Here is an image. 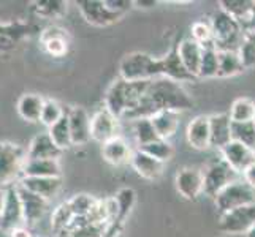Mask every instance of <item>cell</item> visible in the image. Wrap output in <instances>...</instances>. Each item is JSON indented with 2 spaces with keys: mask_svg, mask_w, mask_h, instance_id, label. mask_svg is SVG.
Returning a JSON list of instances; mask_svg holds the SVG:
<instances>
[{
  "mask_svg": "<svg viewBox=\"0 0 255 237\" xmlns=\"http://www.w3.org/2000/svg\"><path fill=\"white\" fill-rule=\"evenodd\" d=\"M193 98L182 84L168 78H157L149 82L143 101L126 120L133 122L136 119L151 117L159 111H187L193 108Z\"/></svg>",
  "mask_w": 255,
  "mask_h": 237,
  "instance_id": "cell-1",
  "label": "cell"
},
{
  "mask_svg": "<svg viewBox=\"0 0 255 237\" xmlns=\"http://www.w3.org/2000/svg\"><path fill=\"white\" fill-rule=\"evenodd\" d=\"M151 81H136L130 82L126 79L118 78L107 90L105 95V104L114 117L119 120H126L131 112H133L139 103L143 101L147 85Z\"/></svg>",
  "mask_w": 255,
  "mask_h": 237,
  "instance_id": "cell-2",
  "label": "cell"
},
{
  "mask_svg": "<svg viewBox=\"0 0 255 237\" xmlns=\"http://www.w3.org/2000/svg\"><path fill=\"white\" fill-rule=\"evenodd\" d=\"M119 78L130 82L152 81L162 78L160 57H154L147 52H130L122 57L119 64Z\"/></svg>",
  "mask_w": 255,
  "mask_h": 237,
  "instance_id": "cell-3",
  "label": "cell"
},
{
  "mask_svg": "<svg viewBox=\"0 0 255 237\" xmlns=\"http://www.w3.org/2000/svg\"><path fill=\"white\" fill-rule=\"evenodd\" d=\"M213 29L214 46L217 51H238L246 33V29L240 21L222 11L221 8L213 13L209 19Z\"/></svg>",
  "mask_w": 255,
  "mask_h": 237,
  "instance_id": "cell-4",
  "label": "cell"
},
{
  "mask_svg": "<svg viewBox=\"0 0 255 237\" xmlns=\"http://www.w3.org/2000/svg\"><path fill=\"white\" fill-rule=\"evenodd\" d=\"M27 163V149L10 141H0V190H6L21 180Z\"/></svg>",
  "mask_w": 255,
  "mask_h": 237,
  "instance_id": "cell-5",
  "label": "cell"
},
{
  "mask_svg": "<svg viewBox=\"0 0 255 237\" xmlns=\"http://www.w3.org/2000/svg\"><path fill=\"white\" fill-rule=\"evenodd\" d=\"M240 177L241 175L233 171L222 157L213 158L203 169V193L214 199L225 187Z\"/></svg>",
  "mask_w": 255,
  "mask_h": 237,
  "instance_id": "cell-6",
  "label": "cell"
},
{
  "mask_svg": "<svg viewBox=\"0 0 255 237\" xmlns=\"http://www.w3.org/2000/svg\"><path fill=\"white\" fill-rule=\"evenodd\" d=\"M255 203V190L249 187L243 179L232 182L214 198V204L219 215L230 212Z\"/></svg>",
  "mask_w": 255,
  "mask_h": 237,
  "instance_id": "cell-7",
  "label": "cell"
},
{
  "mask_svg": "<svg viewBox=\"0 0 255 237\" xmlns=\"http://www.w3.org/2000/svg\"><path fill=\"white\" fill-rule=\"evenodd\" d=\"M255 225V203L219 215L217 226L225 234H244Z\"/></svg>",
  "mask_w": 255,
  "mask_h": 237,
  "instance_id": "cell-8",
  "label": "cell"
},
{
  "mask_svg": "<svg viewBox=\"0 0 255 237\" xmlns=\"http://www.w3.org/2000/svg\"><path fill=\"white\" fill-rule=\"evenodd\" d=\"M76 6L86 22L95 25V27H108V25L116 24L122 17L121 14L110 10L107 0H78Z\"/></svg>",
  "mask_w": 255,
  "mask_h": 237,
  "instance_id": "cell-9",
  "label": "cell"
},
{
  "mask_svg": "<svg viewBox=\"0 0 255 237\" xmlns=\"http://www.w3.org/2000/svg\"><path fill=\"white\" fill-rule=\"evenodd\" d=\"M38 30L33 22L14 19L10 22H0V52H10L19 46V43L29 38Z\"/></svg>",
  "mask_w": 255,
  "mask_h": 237,
  "instance_id": "cell-10",
  "label": "cell"
},
{
  "mask_svg": "<svg viewBox=\"0 0 255 237\" xmlns=\"http://www.w3.org/2000/svg\"><path fill=\"white\" fill-rule=\"evenodd\" d=\"M174 187L179 195L187 201H197L203 195V171L186 166L176 172Z\"/></svg>",
  "mask_w": 255,
  "mask_h": 237,
  "instance_id": "cell-11",
  "label": "cell"
},
{
  "mask_svg": "<svg viewBox=\"0 0 255 237\" xmlns=\"http://www.w3.org/2000/svg\"><path fill=\"white\" fill-rule=\"evenodd\" d=\"M19 226H24V212L17 185H13L5 190V204L0 217V230L11 233Z\"/></svg>",
  "mask_w": 255,
  "mask_h": 237,
  "instance_id": "cell-12",
  "label": "cell"
},
{
  "mask_svg": "<svg viewBox=\"0 0 255 237\" xmlns=\"http://www.w3.org/2000/svg\"><path fill=\"white\" fill-rule=\"evenodd\" d=\"M119 119L114 117L107 108H100L92 114L91 119V138L94 141L105 144L110 139L119 136L118 135Z\"/></svg>",
  "mask_w": 255,
  "mask_h": 237,
  "instance_id": "cell-13",
  "label": "cell"
},
{
  "mask_svg": "<svg viewBox=\"0 0 255 237\" xmlns=\"http://www.w3.org/2000/svg\"><path fill=\"white\" fill-rule=\"evenodd\" d=\"M219 154L240 175H243V172L255 163V149H251L238 141L228 143L222 151H219Z\"/></svg>",
  "mask_w": 255,
  "mask_h": 237,
  "instance_id": "cell-14",
  "label": "cell"
},
{
  "mask_svg": "<svg viewBox=\"0 0 255 237\" xmlns=\"http://www.w3.org/2000/svg\"><path fill=\"white\" fill-rule=\"evenodd\" d=\"M40 43L51 57H65L70 46L68 32L59 25H49L40 30Z\"/></svg>",
  "mask_w": 255,
  "mask_h": 237,
  "instance_id": "cell-15",
  "label": "cell"
},
{
  "mask_svg": "<svg viewBox=\"0 0 255 237\" xmlns=\"http://www.w3.org/2000/svg\"><path fill=\"white\" fill-rule=\"evenodd\" d=\"M17 193H19L21 204H22L24 223L27 226L37 225L43 218V215L46 214L49 201L38 196V195H35V193H32L29 190H25L21 185H17Z\"/></svg>",
  "mask_w": 255,
  "mask_h": 237,
  "instance_id": "cell-16",
  "label": "cell"
},
{
  "mask_svg": "<svg viewBox=\"0 0 255 237\" xmlns=\"http://www.w3.org/2000/svg\"><path fill=\"white\" fill-rule=\"evenodd\" d=\"M68 122H70V131H72V141L73 146H84L91 141V119L84 108L73 106L67 111Z\"/></svg>",
  "mask_w": 255,
  "mask_h": 237,
  "instance_id": "cell-17",
  "label": "cell"
},
{
  "mask_svg": "<svg viewBox=\"0 0 255 237\" xmlns=\"http://www.w3.org/2000/svg\"><path fill=\"white\" fill-rule=\"evenodd\" d=\"M130 164H131V168L136 171L139 177H143L146 180L160 179L165 171V163H162L157 160V158L143 152L141 149H135V151L131 152Z\"/></svg>",
  "mask_w": 255,
  "mask_h": 237,
  "instance_id": "cell-18",
  "label": "cell"
},
{
  "mask_svg": "<svg viewBox=\"0 0 255 237\" xmlns=\"http://www.w3.org/2000/svg\"><path fill=\"white\" fill-rule=\"evenodd\" d=\"M187 144L195 151H208L211 147V130H209V116L193 117L186 128Z\"/></svg>",
  "mask_w": 255,
  "mask_h": 237,
  "instance_id": "cell-19",
  "label": "cell"
},
{
  "mask_svg": "<svg viewBox=\"0 0 255 237\" xmlns=\"http://www.w3.org/2000/svg\"><path fill=\"white\" fill-rule=\"evenodd\" d=\"M160 72H162V78H168L171 81H176L179 84L184 81H193V79H197L182 65L178 52V43H174L173 48L163 57H160Z\"/></svg>",
  "mask_w": 255,
  "mask_h": 237,
  "instance_id": "cell-20",
  "label": "cell"
},
{
  "mask_svg": "<svg viewBox=\"0 0 255 237\" xmlns=\"http://www.w3.org/2000/svg\"><path fill=\"white\" fill-rule=\"evenodd\" d=\"M232 119L228 114H213L209 116V130H211V147L222 151V149L233 141L232 138Z\"/></svg>",
  "mask_w": 255,
  "mask_h": 237,
  "instance_id": "cell-21",
  "label": "cell"
},
{
  "mask_svg": "<svg viewBox=\"0 0 255 237\" xmlns=\"http://www.w3.org/2000/svg\"><path fill=\"white\" fill-rule=\"evenodd\" d=\"M17 185L51 201L62 187V177H22Z\"/></svg>",
  "mask_w": 255,
  "mask_h": 237,
  "instance_id": "cell-22",
  "label": "cell"
},
{
  "mask_svg": "<svg viewBox=\"0 0 255 237\" xmlns=\"http://www.w3.org/2000/svg\"><path fill=\"white\" fill-rule=\"evenodd\" d=\"M178 52L182 65L186 67L187 72L193 76L198 78L201 56H203V46L200 43L193 41L192 38H184L178 41Z\"/></svg>",
  "mask_w": 255,
  "mask_h": 237,
  "instance_id": "cell-23",
  "label": "cell"
},
{
  "mask_svg": "<svg viewBox=\"0 0 255 237\" xmlns=\"http://www.w3.org/2000/svg\"><path fill=\"white\" fill-rule=\"evenodd\" d=\"M131 149L128 143L126 141L122 136H116L102 144V157L103 160L113 164V166H121L130 163V157H131Z\"/></svg>",
  "mask_w": 255,
  "mask_h": 237,
  "instance_id": "cell-24",
  "label": "cell"
},
{
  "mask_svg": "<svg viewBox=\"0 0 255 237\" xmlns=\"http://www.w3.org/2000/svg\"><path fill=\"white\" fill-rule=\"evenodd\" d=\"M62 151L52 143L48 131L33 136L27 147V160H49V158H59Z\"/></svg>",
  "mask_w": 255,
  "mask_h": 237,
  "instance_id": "cell-25",
  "label": "cell"
},
{
  "mask_svg": "<svg viewBox=\"0 0 255 237\" xmlns=\"http://www.w3.org/2000/svg\"><path fill=\"white\" fill-rule=\"evenodd\" d=\"M45 106V98L38 93H22L16 104L19 117L25 122H40L41 111Z\"/></svg>",
  "mask_w": 255,
  "mask_h": 237,
  "instance_id": "cell-26",
  "label": "cell"
},
{
  "mask_svg": "<svg viewBox=\"0 0 255 237\" xmlns=\"http://www.w3.org/2000/svg\"><path fill=\"white\" fill-rule=\"evenodd\" d=\"M149 119H151L159 138L166 139V141H170V138H173L179 128V112L176 111H159Z\"/></svg>",
  "mask_w": 255,
  "mask_h": 237,
  "instance_id": "cell-27",
  "label": "cell"
},
{
  "mask_svg": "<svg viewBox=\"0 0 255 237\" xmlns=\"http://www.w3.org/2000/svg\"><path fill=\"white\" fill-rule=\"evenodd\" d=\"M22 177H62L59 158L49 160H27Z\"/></svg>",
  "mask_w": 255,
  "mask_h": 237,
  "instance_id": "cell-28",
  "label": "cell"
},
{
  "mask_svg": "<svg viewBox=\"0 0 255 237\" xmlns=\"http://www.w3.org/2000/svg\"><path fill=\"white\" fill-rule=\"evenodd\" d=\"M219 8L235 17L236 21H240L244 29H248L255 10V2L252 0H222L219 2Z\"/></svg>",
  "mask_w": 255,
  "mask_h": 237,
  "instance_id": "cell-29",
  "label": "cell"
},
{
  "mask_svg": "<svg viewBox=\"0 0 255 237\" xmlns=\"http://www.w3.org/2000/svg\"><path fill=\"white\" fill-rule=\"evenodd\" d=\"M68 10V2L65 0H35L30 3V11L40 19L51 21L60 19Z\"/></svg>",
  "mask_w": 255,
  "mask_h": 237,
  "instance_id": "cell-30",
  "label": "cell"
},
{
  "mask_svg": "<svg viewBox=\"0 0 255 237\" xmlns=\"http://www.w3.org/2000/svg\"><path fill=\"white\" fill-rule=\"evenodd\" d=\"M244 65L238 51H219V73L217 78H233L244 72Z\"/></svg>",
  "mask_w": 255,
  "mask_h": 237,
  "instance_id": "cell-31",
  "label": "cell"
},
{
  "mask_svg": "<svg viewBox=\"0 0 255 237\" xmlns=\"http://www.w3.org/2000/svg\"><path fill=\"white\" fill-rule=\"evenodd\" d=\"M48 135L52 139V143H54L62 152L73 146L72 131H70V122H68L67 112H65V116L57 122V124H54L51 128H48Z\"/></svg>",
  "mask_w": 255,
  "mask_h": 237,
  "instance_id": "cell-32",
  "label": "cell"
},
{
  "mask_svg": "<svg viewBox=\"0 0 255 237\" xmlns=\"http://www.w3.org/2000/svg\"><path fill=\"white\" fill-rule=\"evenodd\" d=\"M233 124H244V122H254L255 117V101L251 98H236L228 112Z\"/></svg>",
  "mask_w": 255,
  "mask_h": 237,
  "instance_id": "cell-33",
  "label": "cell"
},
{
  "mask_svg": "<svg viewBox=\"0 0 255 237\" xmlns=\"http://www.w3.org/2000/svg\"><path fill=\"white\" fill-rule=\"evenodd\" d=\"M133 136L138 144V149H143L147 144L157 141V139H162V138H159V135H157V131L149 117L133 120Z\"/></svg>",
  "mask_w": 255,
  "mask_h": 237,
  "instance_id": "cell-34",
  "label": "cell"
},
{
  "mask_svg": "<svg viewBox=\"0 0 255 237\" xmlns=\"http://www.w3.org/2000/svg\"><path fill=\"white\" fill-rule=\"evenodd\" d=\"M219 73V51L214 45L203 46V56H201V64H200V79H211L217 78Z\"/></svg>",
  "mask_w": 255,
  "mask_h": 237,
  "instance_id": "cell-35",
  "label": "cell"
},
{
  "mask_svg": "<svg viewBox=\"0 0 255 237\" xmlns=\"http://www.w3.org/2000/svg\"><path fill=\"white\" fill-rule=\"evenodd\" d=\"M100 199H95L94 196L87 195V193H80V195L72 196L65 203L68 204L70 210L75 217H92L94 210L99 204Z\"/></svg>",
  "mask_w": 255,
  "mask_h": 237,
  "instance_id": "cell-36",
  "label": "cell"
},
{
  "mask_svg": "<svg viewBox=\"0 0 255 237\" xmlns=\"http://www.w3.org/2000/svg\"><path fill=\"white\" fill-rule=\"evenodd\" d=\"M75 215L72 214V210H70L68 204L64 203L60 204L54 212L51 215V230H52V234H62L67 228L70 226V223L73 222Z\"/></svg>",
  "mask_w": 255,
  "mask_h": 237,
  "instance_id": "cell-37",
  "label": "cell"
},
{
  "mask_svg": "<svg viewBox=\"0 0 255 237\" xmlns=\"http://www.w3.org/2000/svg\"><path fill=\"white\" fill-rule=\"evenodd\" d=\"M238 54L246 70L255 67V32L246 30L238 49Z\"/></svg>",
  "mask_w": 255,
  "mask_h": 237,
  "instance_id": "cell-38",
  "label": "cell"
},
{
  "mask_svg": "<svg viewBox=\"0 0 255 237\" xmlns=\"http://www.w3.org/2000/svg\"><path fill=\"white\" fill-rule=\"evenodd\" d=\"M232 138L251 149H255V124L244 122V124H232Z\"/></svg>",
  "mask_w": 255,
  "mask_h": 237,
  "instance_id": "cell-39",
  "label": "cell"
},
{
  "mask_svg": "<svg viewBox=\"0 0 255 237\" xmlns=\"http://www.w3.org/2000/svg\"><path fill=\"white\" fill-rule=\"evenodd\" d=\"M114 198H116L118 206H119V215L118 217L127 220L128 215L131 214V210H133L135 204H136L135 190L130 188V187H124V188H121L116 195H114Z\"/></svg>",
  "mask_w": 255,
  "mask_h": 237,
  "instance_id": "cell-40",
  "label": "cell"
},
{
  "mask_svg": "<svg viewBox=\"0 0 255 237\" xmlns=\"http://www.w3.org/2000/svg\"><path fill=\"white\" fill-rule=\"evenodd\" d=\"M190 38L193 41L200 43L201 46H209L214 45V37H213V29H211L209 21L198 19L192 24L190 27Z\"/></svg>",
  "mask_w": 255,
  "mask_h": 237,
  "instance_id": "cell-41",
  "label": "cell"
},
{
  "mask_svg": "<svg viewBox=\"0 0 255 237\" xmlns=\"http://www.w3.org/2000/svg\"><path fill=\"white\" fill-rule=\"evenodd\" d=\"M64 116H65V111L56 100H51V98L45 100V106H43L41 117H40V122L43 125L51 128L54 124H57V122Z\"/></svg>",
  "mask_w": 255,
  "mask_h": 237,
  "instance_id": "cell-42",
  "label": "cell"
},
{
  "mask_svg": "<svg viewBox=\"0 0 255 237\" xmlns=\"http://www.w3.org/2000/svg\"><path fill=\"white\" fill-rule=\"evenodd\" d=\"M143 152L149 154L151 157L157 158L159 161L162 163H166L168 160H171L173 157V146L170 144V141H166V139H157V141L147 144L146 147L141 149Z\"/></svg>",
  "mask_w": 255,
  "mask_h": 237,
  "instance_id": "cell-43",
  "label": "cell"
},
{
  "mask_svg": "<svg viewBox=\"0 0 255 237\" xmlns=\"http://www.w3.org/2000/svg\"><path fill=\"white\" fill-rule=\"evenodd\" d=\"M107 5L114 13L124 16L128 10L133 8V0H107Z\"/></svg>",
  "mask_w": 255,
  "mask_h": 237,
  "instance_id": "cell-44",
  "label": "cell"
},
{
  "mask_svg": "<svg viewBox=\"0 0 255 237\" xmlns=\"http://www.w3.org/2000/svg\"><path fill=\"white\" fill-rule=\"evenodd\" d=\"M241 179L248 183L249 187H252L255 190V163L252 166H249L248 169H246L241 175Z\"/></svg>",
  "mask_w": 255,
  "mask_h": 237,
  "instance_id": "cell-45",
  "label": "cell"
},
{
  "mask_svg": "<svg viewBox=\"0 0 255 237\" xmlns=\"http://www.w3.org/2000/svg\"><path fill=\"white\" fill-rule=\"evenodd\" d=\"M8 234H10V237H33L30 230H29V228H25V226L16 228V230H13L11 233H8Z\"/></svg>",
  "mask_w": 255,
  "mask_h": 237,
  "instance_id": "cell-46",
  "label": "cell"
},
{
  "mask_svg": "<svg viewBox=\"0 0 255 237\" xmlns=\"http://www.w3.org/2000/svg\"><path fill=\"white\" fill-rule=\"evenodd\" d=\"M159 3L160 2H157V0H133V6H138V8H152Z\"/></svg>",
  "mask_w": 255,
  "mask_h": 237,
  "instance_id": "cell-47",
  "label": "cell"
},
{
  "mask_svg": "<svg viewBox=\"0 0 255 237\" xmlns=\"http://www.w3.org/2000/svg\"><path fill=\"white\" fill-rule=\"evenodd\" d=\"M3 204H5V190H0V217H2Z\"/></svg>",
  "mask_w": 255,
  "mask_h": 237,
  "instance_id": "cell-48",
  "label": "cell"
},
{
  "mask_svg": "<svg viewBox=\"0 0 255 237\" xmlns=\"http://www.w3.org/2000/svg\"><path fill=\"white\" fill-rule=\"evenodd\" d=\"M246 30H252V32H255V10H254V14H252V19H251V22H249V27L246 29Z\"/></svg>",
  "mask_w": 255,
  "mask_h": 237,
  "instance_id": "cell-49",
  "label": "cell"
},
{
  "mask_svg": "<svg viewBox=\"0 0 255 237\" xmlns=\"http://www.w3.org/2000/svg\"><path fill=\"white\" fill-rule=\"evenodd\" d=\"M246 237H255V225L251 228L248 233H246Z\"/></svg>",
  "mask_w": 255,
  "mask_h": 237,
  "instance_id": "cell-50",
  "label": "cell"
},
{
  "mask_svg": "<svg viewBox=\"0 0 255 237\" xmlns=\"http://www.w3.org/2000/svg\"><path fill=\"white\" fill-rule=\"evenodd\" d=\"M51 237H60V236H56V234H52Z\"/></svg>",
  "mask_w": 255,
  "mask_h": 237,
  "instance_id": "cell-51",
  "label": "cell"
},
{
  "mask_svg": "<svg viewBox=\"0 0 255 237\" xmlns=\"http://www.w3.org/2000/svg\"><path fill=\"white\" fill-rule=\"evenodd\" d=\"M254 124H255V117H254Z\"/></svg>",
  "mask_w": 255,
  "mask_h": 237,
  "instance_id": "cell-52",
  "label": "cell"
}]
</instances>
